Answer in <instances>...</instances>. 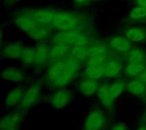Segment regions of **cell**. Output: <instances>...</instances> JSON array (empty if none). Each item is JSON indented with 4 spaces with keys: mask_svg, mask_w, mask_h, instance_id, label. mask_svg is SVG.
Segmentation results:
<instances>
[{
    "mask_svg": "<svg viewBox=\"0 0 146 130\" xmlns=\"http://www.w3.org/2000/svg\"><path fill=\"white\" fill-rule=\"evenodd\" d=\"M74 77L75 76L69 70L66 60L63 59L52 62L45 74L46 82L56 89L66 88Z\"/></svg>",
    "mask_w": 146,
    "mask_h": 130,
    "instance_id": "1",
    "label": "cell"
},
{
    "mask_svg": "<svg viewBox=\"0 0 146 130\" xmlns=\"http://www.w3.org/2000/svg\"><path fill=\"white\" fill-rule=\"evenodd\" d=\"M109 123V118L104 108L94 107L86 115L81 130H104Z\"/></svg>",
    "mask_w": 146,
    "mask_h": 130,
    "instance_id": "2",
    "label": "cell"
},
{
    "mask_svg": "<svg viewBox=\"0 0 146 130\" xmlns=\"http://www.w3.org/2000/svg\"><path fill=\"white\" fill-rule=\"evenodd\" d=\"M54 43H63L73 46H86L90 42V37L80 31L59 32L53 36Z\"/></svg>",
    "mask_w": 146,
    "mask_h": 130,
    "instance_id": "3",
    "label": "cell"
},
{
    "mask_svg": "<svg viewBox=\"0 0 146 130\" xmlns=\"http://www.w3.org/2000/svg\"><path fill=\"white\" fill-rule=\"evenodd\" d=\"M50 26L60 32L78 31L80 21L77 15L67 12H56Z\"/></svg>",
    "mask_w": 146,
    "mask_h": 130,
    "instance_id": "4",
    "label": "cell"
},
{
    "mask_svg": "<svg viewBox=\"0 0 146 130\" xmlns=\"http://www.w3.org/2000/svg\"><path fill=\"white\" fill-rule=\"evenodd\" d=\"M42 94V84L39 82H35L28 86L23 95L18 109L26 112L33 109L40 100Z\"/></svg>",
    "mask_w": 146,
    "mask_h": 130,
    "instance_id": "5",
    "label": "cell"
},
{
    "mask_svg": "<svg viewBox=\"0 0 146 130\" xmlns=\"http://www.w3.org/2000/svg\"><path fill=\"white\" fill-rule=\"evenodd\" d=\"M74 99L73 93L66 88L57 89L49 97V105L51 108L61 111L68 107Z\"/></svg>",
    "mask_w": 146,
    "mask_h": 130,
    "instance_id": "6",
    "label": "cell"
},
{
    "mask_svg": "<svg viewBox=\"0 0 146 130\" xmlns=\"http://www.w3.org/2000/svg\"><path fill=\"white\" fill-rule=\"evenodd\" d=\"M24 119V112L20 109L11 110L3 115L0 121V130H21Z\"/></svg>",
    "mask_w": 146,
    "mask_h": 130,
    "instance_id": "7",
    "label": "cell"
},
{
    "mask_svg": "<svg viewBox=\"0 0 146 130\" xmlns=\"http://www.w3.org/2000/svg\"><path fill=\"white\" fill-rule=\"evenodd\" d=\"M26 89L23 85L19 84L12 89H10L5 95L4 100H3V106L5 109L12 110L18 108L21 99L23 97L24 92Z\"/></svg>",
    "mask_w": 146,
    "mask_h": 130,
    "instance_id": "8",
    "label": "cell"
},
{
    "mask_svg": "<svg viewBox=\"0 0 146 130\" xmlns=\"http://www.w3.org/2000/svg\"><path fill=\"white\" fill-rule=\"evenodd\" d=\"M100 86L101 85L99 83V81L85 77L79 82L77 85V89L79 93L82 96L90 98L97 95Z\"/></svg>",
    "mask_w": 146,
    "mask_h": 130,
    "instance_id": "9",
    "label": "cell"
},
{
    "mask_svg": "<svg viewBox=\"0 0 146 130\" xmlns=\"http://www.w3.org/2000/svg\"><path fill=\"white\" fill-rule=\"evenodd\" d=\"M1 77L5 82L13 83H21L27 78V75L24 71L18 67L8 66L2 70Z\"/></svg>",
    "mask_w": 146,
    "mask_h": 130,
    "instance_id": "10",
    "label": "cell"
},
{
    "mask_svg": "<svg viewBox=\"0 0 146 130\" xmlns=\"http://www.w3.org/2000/svg\"><path fill=\"white\" fill-rule=\"evenodd\" d=\"M97 99L102 107L107 110L112 109L116 103V100L112 98L110 93V84L107 83H104L100 86L97 93Z\"/></svg>",
    "mask_w": 146,
    "mask_h": 130,
    "instance_id": "11",
    "label": "cell"
},
{
    "mask_svg": "<svg viewBox=\"0 0 146 130\" xmlns=\"http://www.w3.org/2000/svg\"><path fill=\"white\" fill-rule=\"evenodd\" d=\"M50 61V49L44 43H38L34 48V65L38 67L44 66Z\"/></svg>",
    "mask_w": 146,
    "mask_h": 130,
    "instance_id": "12",
    "label": "cell"
},
{
    "mask_svg": "<svg viewBox=\"0 0 146 130\" xmlns=\"http://www.w3.org/2000/svg\"><path fill=\"white\" fill-rule=\"evenodd\" d=\"M126 91L133 97H143L146 95V83L135 77L127 83Z\"/></svg>",
    "mask_w": 146,
    "mask_h": 130,
    "instance_id": "13",
    "label": "cell"
},
{
    "mask_svg": "<svg viewBox=\"0 0 146 130\" xmlns=\"http://www.w3.org/2000/svg\"><path fill=\"white\" fill-rule=\"evenodd\" d=\"M24 47L20 43H10L6 44L2 50V55L5 59L15 60L20 59Z\"/></svg>",
    "mask_w": 146,
    "mask_h": 130,
    "instance_id": "14",
    "label": "cell"
},
{
    "mask_svg": "<svg viewBox=\"0 0 146 130\" xmlns=\"http://www.w3.org/2000/svg\"><path fill=\"white\" fill-rule=\"evenodd\" d=\"M56 14V12H54L50 9H37L31 14L34 20L41 26L50 25Z\"/></svg>",
    "mask_w": 146,
    "mask_h": 130,
    "instance_id": "15",
    "label": "cell"
},
{
    "mask_svg": "<svg viewBox=\"0 0 146 130\" xmlns=\"http://www.w3.org/2000/svg\"><path fill=\"white\" fill-rule=\"evenodd\" d=\"M122 72V65L117 60H110L104 65V77L106 78H116Z\"/></svg>",
    "mask_w": 146,
    "mask_h": 130,
    "instance_id": "16",
    "label": "cell"
},
{
    "mask_svg": "<svg viewBox=\"0 0 146 130\" xmlns=\"http://www.w3.org/2000/svg\"><path fill=\"white\" fill-rule=\"evenodd\" d=\"M15 23L21 31L25 32L26 33L33 31L39 25L32 15H20L15 18Z\"/></svg>",
    "mask_w": 146,
    "mask_h": 130,
    "instance_id": "17",
    "label": "cell"
},
{
    "mask_svg": "<svg viewBox=\"0 0 146 130\" xmlns=\"http://www.w3.org/2000/svg\"><path fill=\"white\" fill-rule=\"evenodd\" d=\"M110 45L115 51L120 53H128L132 49L131 41L126 37H114L110 40Z\"/></svg>",
    "mask_w": 146,
    "mask_h": 130,
    "instance_id": "18",
    "label": "cell"
},
{
    "mask_svg": "<svg viewBox=\"0 0 146 130\" xmlns=\"http://www.w3.org/2000/svg\"><path fill=\"white\" fill-rule=\"evenodd\" d=\"M71 46L63 43H54L50 49V60L55 62L62 60L67 54H68Z\"/></svg>",
    "mask_w": 146,
    "mask_h": 130,
    "instance_id": "19",
    "label": "cell"
},
{
    "mask_svg": "<svg viewBox=\"0 0 146 130\" xmlns=\"http://www.w3.org/2000/svg\"><path fill=\"white\" fill-rule=\"evenodd\" d=\"M125 37L128 38L131 42L139 43L146 38V32L145 29L140 27H131L127 29L125 32Z\"/></svg>",
    "mask_w": 146,
    "mask_h": 130,
    "instance_id": "20",
    "label": "cell"
},
{
    "mask_svg": "<svg viewBox=\"0 0 146 130\" xmlns=\"http://www.w3.org/2000/svg\"><path fill=\"white\" fill-rule=\"evenodd\" d=\"M127 88V82L123 79H116L110 84V93L115 100H117Z\"/></svg>",
    "mask_w": 146,
    "mask_h": 130,
    "instance_id": "21",
    "label": "cell"
},
{
    "mask_svg": "<svg viewBox=\"0 0 146 130\" xmlns=\"http://www.w3.org/2000/svg\"><path fill=\"white\" fill-rule=\"evenodd\" d=\"M27 35L35 41H43L49 37V36L50 35V30L45 26L38 25L33 31L27 33Z\"/></svg>",
    "mask_w": 146,
    "mask_h": 130,
    "instance_id": "22",
    "label": "cell"
},
{
    "mask_svg": "<svg viewBox=\"0 0 146 130\" xmlns=\"http://www.w3.org/2000/svg\"><path fill=\"white\" fill-rule=\"evenodd\" d=\"M86 78L99 81L104 77V66H86L84 70Z\"/></svg>",
    "mask_w": 146,
    "mask_h": 130,
    "instance_id": "23",
    "label": "cell"
},
{
    "mask_svg": "<svg viewBox=\"0 0 146 130\" xmlns=\"http://www.w3.org/2000/svg\"><path fill=\"white\" fill-rule=\"evenodd\" d=\"M127 60L131 63H139L145 65L146 63V53L142 49H132L128 52Z\"/></svg>",
    "mask_w": 146,
    "mask_h": 130,
    "instance_id": "24",
    "label": "cell"
},
{
    "mask_svg": "<svg viewBox=\"0 0 146 130\" xmlns=\"http://www.w3.org/2000/svg\"><path fill=\"white\" fill-rule=\"evenodd\" d=\"M145 66L143 64L128 62L125 66L123 69V72L128 77H138L140 75V73L145 70Z\"/></svg>",
    "mask_w": 146,
    "mask_h": 130,
    "instance_id": "25",
    "label": "cell"
},
{
    "mask_svg": "<svg viewBox=\"0 0 146 130\" xmlns=\"http://www.w3.org/2000/svg\"><path fill=\"white\" fill-rule=\"evenodd\" d=\"M69 56L81 61H86L87 59V48L86 46H73L68 52Z\"/></svg>",
    "mask_w": 146,
    "mask_h": 130,
    "instance_id": "26",
    "label": "cell"
},
{
    "mask_svg": "<svg viewBox=\"0 0 146 130\" xmlns=\"http://www.w3.org/2000/svg\"><path fill=\"white\" fill-rule=\"evenodd\" d=\"M21 63L26 66H32L34 65V48L24 47L20 58Z\"/></svg>",
    "mask_w": 146,
    "mask_h": 130,
    "instance_id": "27",
    "label": "cell"
},
{
    "mask_svg": "<svg viewBox=\"0 0 146 130\" xmlns=\"http://www.w3.org/2000/svg\"><path fill=\"white\" fill-rule=\"evenodd\" d=\"M106 63V54H99L88 57L86 60V66H102Z\"/></svg>",
    "mask_w": 146,
    "mask_h": 130,
    "instance_id": "28",
    "label": "cell"
},
{
    "mask_svg": "<svg viewBox=\"0 0 146 130\" xmlns=\"http://www.w3.org/2000/svg\"><path fill=\"white\" fill-rule=\"evenodd\" d=\"M129 18L130 20H139L145 19L146 9L139 5L134 7L129 14Z\"/></svg>",
    "mask_w": 146,
    "mask_h": 130,
    "instance_id": "29",
    "label": "cell"
},
{
    "mask_svg": "<svg viewBox=\"0 0 146 130\" xmlns=\"http://www.w3.org/2000/svg\"><path fill=\"white\" fill-rule=\"evenodd\" d=\"M107 49L103 44H93L87 48V58L99 55V54H106Z\"/></svg>",
    "mask_w": 146,
    "mask_h": 130,
    "instance_id": "30",
    "label": "cell"
},
{
    "mask_svg": "<svg viewBox=\"0 0 146 130\" xmlns=\"http://www.w3.org/2000/svg\"><path fill=\"white\" fill-rule=\"evenodd\" d=\"M110 130H130V129L128 128V126L122 123V122H119V123H115L112 127Z\"/></svg>",
    "mask_w": 146,
    "mask_h": 130,
    "instance_id": "31",
    "label": "cell"
},
{
    "mask_svg": "<svg viewBox=\"0 0 146 130\" xmlns=\"http://www.w3.org/2000/svg\"><path fill=\"white\" fill-rule=\"evenodd\" d=\"M137 78H139L140 81H142L143 83H146V68H145V70L140 73V75Z\"/></svg>",
    "mask_w": 146,
    "mask_h": 130,
    "instance_id": "32",
    "label": "cell"
},
{
    "mask_svg": "<svg viewBox=\"0 0 146 130\" xmlns=\"http://www.w3.org/2000/svg\"><path fill=\"white\" fill-rule=\"evenodd\" d=\"M77 4H79V5H86V4H88L90 2H91V0H74Z\"/></svg>",
    "mask_w": 146,
    "mask_h": 130,
    "instance_id": "33",
    "label": "cell"
},
{
    "mask_svg": "<svg viewBox=\"0 0 146 130\" xmlns=\"http://www.w3.org/2000/svg\"><path fill=\"white\" fill-rule=\"evenodd\" d=\"M138 5L146 9V0H137Z\"/></svg>",
    "mask_w": 146,
    "mask_h": 130,
    "instance_id": "34",
    "label": "cell"
},
{
    "mask_svg": "<svg viewBox=\"0 0 146 130\" xmlns=\"http://www.w3.org/2000/svg\"><path fill=\"white\" fill-rule=\"evenodd\" d=\"M136 130H146V126L145 125H141V126H139V127H138Z\"/></svg>",
    "mask_w": 146,
    "mask_h": 130,
    "instance_id": "35",
    "label": "cell"
},
{
    "mask_svg": "<svg viewBox=\"0 0 146 130\" xmlns=\"http://www.w3.org/2000/svg\"><path fill=\"white\" fill-rule=\"evenodd\" d=\"M145 115L146 117V95H145Z\"/></svg>",
    "mask_w": 146,
    "mask_h": 130,
    "instance_id": "36",
    "label": "cell"
}]
</instances>
